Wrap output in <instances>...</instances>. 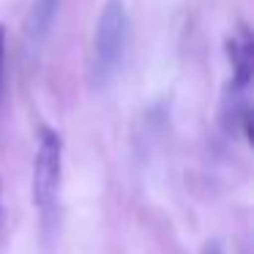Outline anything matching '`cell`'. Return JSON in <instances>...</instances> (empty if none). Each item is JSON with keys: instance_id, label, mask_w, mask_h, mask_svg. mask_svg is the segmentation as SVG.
Returning <instances> with one entry per match:
<instances>
[{"instance_id": "6da1fadb", "label": "cell", "mask_w": 254, "mask_h": 254, "mask_svg": "<svg viewBox=\"0 0 254 254\" xmlns=\"http://www.w3.org/2000/svg\"><path fill=\"white\" fill-rule=\"evenodd\" d=\"M128 47V11L123 0H107L96 17L93 44H90V82L107 88L121 71Z\"/></svg>"}, {"instance_id": "7a4b0ae2", "label": "cell", "mask_w": 254, "mask_h": 254, "mask_svg": "<svg viewBox=\"0 0 254 254\" xmlns=\"http://www.w3.org/2000/svg\"><path fill=\"white\" fill-rule=\"evenodd\" d=\"M63 183V139L55 128H39V145L33 156V205L44 230H50L58 219Z\"/></svg>"}, {"instance_id": "3957f363", "label": "cell", "mask_w": 254, "mask_h": 254, "mask_svg": "<svg viewBox=\"0 0 254 254\" xmlns=\"http://www.w3.org/2000/svg\"><path fill=\"white\" fill-rule=\"evenodd\" d=\"M227 58L232 66V79H230V93L232 99H249V82H252V30L246 22H238L232 28V33L224 41Z\"/></svg>"}, {"instance_id": "277c9868", "label": "cell", "mask_w": 254, "mask_h": 254, "mask_svg": "<svg viewBox=\"0 0 254 254\" xmlns=\"http://www.w3.org/2000/svg\"><path fill=\"white\" fill-rule=\"evenodd\" d=\"M58 8H61V0H33V6L28 11V22H25V36H28L30 47H39L47 39L58 17Z\"/></svg>"}, {"instance_id": "5b68a950", "label": "cell", "mask_w": 254, "mask_h": 254, "mask_svg": "<svg viewBox=\"0 0 254 254\" xmlns=\"http://www.w3.org/2000/svg\"><path fill=\"white\" fill-rule=\"evenodd\" d=\"M3 63H6V25H0V93H3Z\"/></svg>"}, {"instance_id": "8992f818", "label": "cell", "mask_w": 254, "mask_h": 254, "mask_svg": "<svg viewBox=\"0 0 254 254\" xmlns=\"http://www.w3.org/2000/svg\"><path fill=\"white\" fill-rule=\"evenodd\" d=\"M199 254H227V252H224V246H221L219 241H208V243L202 246V252H199Z\"/></svg>"}]
</instances>
